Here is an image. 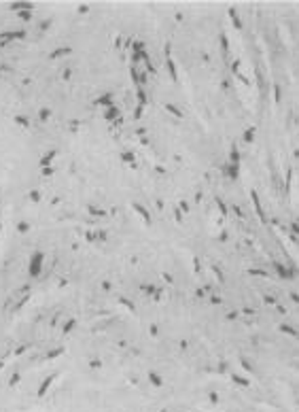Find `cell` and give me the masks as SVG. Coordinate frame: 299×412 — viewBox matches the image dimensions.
Segmentation results:
<instances>
[{"mask_svg": "<svg viewBox=\"0 0 299 412\" xmlns=\"http://www.w3.org/2000/svg\"><path fill=\"white\" fill-rule=\"evenodd\" d=\"M40 259H43V255H40V253H34V257H32V264H30V272H32L34 276L40 272Z\"/></svg>", "mask_w": 299, "mask_h": 412, "instance_id": "6da1fadb", "label": "cell"}]
</instances>
